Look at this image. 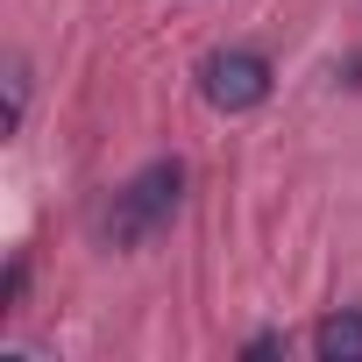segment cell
Here are the masks:
<instances>
[{
  "label": "cell",
  "instance_id": "1",
  "mask_svg": "<svg viewBox=\"0 0 362 362\" xmlns=\"http://www.w3.org/2000/svg\"><path fill=\"white\" fill-rule=\"evenodd\" d=\"M177 206H185V163H177V156H156V163H142L128 185L114 192L100 235H107L114 249H135V242H149L156 228H170Z\"/></svg>",
  "mask_w": 362,
  "mask_h": 362
},
{
  "label": "cell",
  "instance_id": "2",
  "mask_svg": "<svg viewBox=\"0 0 362 362\" xmlns=\"http://www.w3.org/2000/svg\"><path fill=\"white\" fill-rule=\"evenodd\" d=\"M199 93L214 114H249L270 100V57L263 50H214L199 64Z\"/></svg>",
  "mask_w": 362,
  "mask_h": 362
},
{
  "label": "cell",
  "instance_id": "3",
  "mask_svg": "<svg viewBox=\"0 0 362 362\" xmlns=\"http://www.w3.org/2000/svg\"><path fill=\"white\" fill-rule=\"evenodd\" d=\"M313 355L320 362H362V313H334L313 327Z\"/></svg>",
  "mask_w": 362,
  "mask_h": 362
},
{
  "label": "cell",
  "instance_id": "4",
  "mask_svg": "<svg viewBox=\"0 0 362 362\" xmlns=\"http://www.w3.org/2000/svg\"><path fill=\"white\" fill-rule=\"evenodd\" d=\"M242 355H284V334H256V341H249Z\"/></svg>",
  "mask_w": 362,
  "mask_h": 362
}]
</instances>
